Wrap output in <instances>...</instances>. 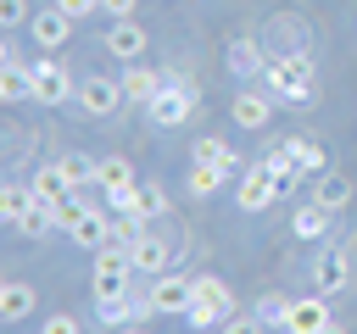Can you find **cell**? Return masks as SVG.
<instances>
[{
    "label": "cell",
    "mask_w": 357,
    "mask_h": 334,
    "mask_svg": "<svg viewBox=\"0 0 357 334\" xmlns=\"http://www.w3.org/2000/svg\"><path fill=\"white\" fill-rule=\"evenodd\" d=\"M312 278H318V295H340V289L351 284V250H346V245H329V250H318V262H312Z\"/></svg>",
    "instance_id": "9c48e42d"
},
{
    "label": "cell",
    "mask_w": 357,
    "mask_h": 334,
    "mask_svg": "<svg viewBox=\"0 0 357 334\" xmlns=\"http://www.w3.org/2000/svg\"><path fill=\"white\" fill-rule=\"evenodd\" d=\"M195 106H201V100H195V84L178 78V72H167V84L156 89V100L145 106V117H151L156 128H178V122L195 117Z\"/></svg>",
    "instance_id": "3957f363"
},
{
    "label": "cell",
    "mask_w": 357,
    "mask_h": 334,
    "mask_svg": "<svg viewBox=\"0 0 357 334\" xmlns=\"http://www.w3.org/2000/svg\"><path fill=\"white\" fill-rule=\"evenodd\" d=\"M312 200H318L324 212H340V206L351 200V178H346V173H318V189H312Z\"/></svg>",
    "instance_id": "d4e9b609"
},
{
    "label": "cell",
    "mask_w": 357,
    "mask_h": 334,
    "mask_svg": "<svg viewBox=\"0 0 357 334\" xmlns=\"http://www.w3.org/2000/svg\"><path fill=\"white\" fill-rule=\"evenodd\" d=\"M28 33H33V45H39V50H61V45L73 39V17H67V11H61V6L50 0L45 11H33Z\"/></svg>",
    "instance_id": "30bf717a"
},
{
    "label": "cell",
    "mask_w": 357,
    "mask_h": 334,
    "mask_svg": "<svg viewBox=\"0 0 357 334\" xmlns=\"http://www.w3.org/2000/svg\"><path fill=\"white\" fill-rule=\"evenodd\" d=\"M190 156H195V161H212V167H223V173H234V167H240V156H234V145H223L218 134H206V139H195V145H190Z\"/></svg>",
    "instance_id": "4316f807"
},
{
    "label": "cell",
    "mask_w": 357,
    "mask_h": 334,
    "mask_svg": "<svg viewBox=\"0 0 357 334\" xmlns=\"http://www.w3.org/2000/svg\"><path fill=\"white\" fill-rule=\"evenodd\" d=\"M28 184H33V195H39V200H61V195H73V178H67V167H61V161H45Z\"/></svg>",
    "instance_id": "603a6c76"
},
{
    "label": "cell",
    "mask_w": 357,
    "mask_h": 334,
    "mask_svg": "<svg viewBox=\"0 0 357 334\" xmlns=\"http://www.w3.org/2000/svg\"><path fill=\"white\" fill-rule=\"evenodd\" d=\"M273 95H262V89H240L234 100H229V117H234V128H245V134H257V128H268V117H273Z\"/></svg>",
    "instance_id": "8fae6325"
},
{
    "label": "cell",
    "mask_w": 357,
    "mask_h": 334,
    "mask_svg": "<svg viewBox=\"0 0 357 334\" xmlns=\"http://www.w3.org/2000/svg\"><path fill=\"white\" fill-rule=\"evenodd\" d=\"M56 6H61V11L73 17V22H78V17H95V11H100V0H56Z\"/></svg>",
    "instance_id": "8d00e7d4"
},
{
    "label": "cell",
    "mask_w": 357,
    "mask_h": 334,
    "mask_svg": "<svg viewBox=\"0 0 357 334\" xmlns=\"http://www.w3.org/2000/svg\"><path fill=\"white\" fill-rule=\"evenodd\" d=\"M223 184H229V173H223V167H212V161H195V167H190V195H195V200L218 195Z\"/></svg>",
    "instance_id": "f1b7e54d"
},
{
    "label": "cell",
    "mask_w": 357,
    "mask_h": 334,
    "mask_svg": "<svg viewBox=\"0 0 357 334\" xmlns=\"http://www.w3.org/2000/svg\"><path fill=\"white\" fill-rule=\"evenodd\" d=\"M262 167H268V173L279 178V195H290V189H296V184L307 178V173L296 167V156H290V145H284V139H279V145H273V150L262 156Z\"/></svg>",
    "instance_id": "44dd1931"
},
{
    "label": "cell",
    "mask_w": 357,
    "mask_h": 334,
    "mask_svg": "<svg viewBox=\"0 0 357 334\" xmlns=\"http://www.w3.org/2000/svg\"><path fill=\"white\" fill-rule=\"evenodd\" d=\"M39 195H33V184H6L0 189V217H6V228H17L22 217H28V206H33Z\"/></svg>",
    "instance_id": "484cf974"
},
{
    "label": "cell",
    "mask_w": 357,
    "mask_h": 334,
    "mask_svg": "<svg viewBox=\"0 0 357 334\" xmlns=\"http://www.w3.org/2000/svg\"><path fill=\"white\" fill-rule=\"evenodd\" d=\"M106 200H112V212H134V200H139V184H134V189H112Z\"/></svg>",
    "instance_id": "74e56055"
},
{
    "label": "cell",
    "mask_w": 357,
    "mask_h": 334,
    "mask_svg": "<svg viewBox=\"0 0 357 334\" xmlns=\"http://www.w3.org/2000/svg\"><path fill=\"white\" fill-rule=\"evenodd\" d=\"M162 84H167V72H151L145 61H123V95H128L134 106H151Z\"/></svg>",
    "instance_id": "2e32d148"
},
{
    "label": "cell",
    "mask_w": 357,
    "mask_h": 334,
    "mask_svg": "<svg viewBox=\"0 0 357 334\" xmlns=\"http://www.w3.org/2000/svg\"><path fill=\"white\" fill-rule=\"evenodd\" d=\"M17 234H22V239H45V234H56V200H33L28 217L17 223Z\"/></svg>",
    "instance_id": "83f0119b"
},
{
    "label": "cell",
    "mask_w": 357,
    "mask_h": 334,
    "mask_svg": "<svg viewBox=\"0 0 357 334\" xmlns=\"http://www.w3.org/2000/svg\"><path fill=\"white\" fill-rule=\"evenodd\" d=\"M95 189H134V167H128V156H100V167H95Z\"/></svg>",
    "instance_id": "cb8c5ba5"
},
{
    "label": "cell",
    "mask_w": 357,
    "mask_h": 334,
    "mask_svg": "<svg viewBox=\"0 0 357 334\" xmlns=\"http://www.w3.org/2000/svg\"><path fill=\"white\" fill-rule=\"evenodd\" d=\"M61 167H67V178H73V189H95V167H100V161H89V156H78V150H67V156H61Z\"/></svg>",
    "instance_id": "d6a6232c"
},
{
    "label": "cell",
    "mask_w": 357,
    "mask_h": 334,
    "mask_svg": "<svg viewBox=\"0 0 357 334\" xmlns=\"http://www.w3.org/2000/svg\"><path fill=\"white\" fill-rule=\"evenodd\" d=\"M167 212V189L162 184H139V200H134V217H145V223H156Z\"/></svg>",
    "instance_id": "f546056e"
},
{
    "label": "cell",
    "mask_w": 357,
    "mask_h": 334,
    "mask_svg": "<svg viewBox=\"0 0 357 334\" xmlns=\"http://www.w3.org/2000/svg\"><path fill=\"white\" fill-rule=\"evenodd\" d=\"M329 323V295H301V301H290V317H284V334H318Z\"/></svg>",
    "instance_id": "4fadbf2b"
},
{
    "label": "cell",
    "mask_w": 357,
    "mask_h": 334,
    "mask_svg": "<svg viewBox=\"0 0 357 334\" xmlns=\"http://www.w3.org/2000/svg\"><path fill=\"white\" fill-rule=\"evenodd\" d=\"M257 323H279L284 328V317H290V295H279V289H268V295H257Z\"/></svg>",
    "instance_id": "1f68e13d"
},
{
    "label": "cell",
    "mask_w": 357,
    "mask_h": 334,
    "mask_svg": "<svg viewBox=\"0 0 357 334\" xmlns=\"http://www.w3.org/2000/svg\"><path fill=\"white\" fill-rule=\"evenodd\" d=\"M33 306H39V295H33L28 278H6V284H0V317H6V323L33 317Z\"/></svg>",
    "instance_id": "e0dca14e"
},
{
    "label": "cell",
    "mask_w": 357,
    "mask_h": 334,
    "mask_svg": "<svg viewBox=\"0 0 357 334\" xmlns=\"http://www.w3.org/2000/svg\"><path fill=\"white\" fill-rule=\"evenodd\" d=\"M329 217H335V212H324L318 200H307V206H296V217H290V234H296V239H312V245H318V239L329 234Z\"/></svg>",
    "instance_id": "7402d4cb"
},
{
    "label": "cell",
    "mask_w": 357,
    "mask_h": 334,
    "mask_svg": "<svg viewBox=\"0 0 357 334\" xmlns=\"http://www.w3.org/2000/svg\"><path fill=\"white\" fill-rule=\"evenodd\" d=\"M134 6H139V0H100L106 17H134Z\"/></svg>",
    "instance_id": "f35d334b"
},
{
    "label": "cell",
    "mask_w": 357,
    "mask_h": 334,
    "mask_svg": "<svg viewBox=\"0 0 357 334\" xmlns=\"http://www.w3.org/2000/svg\"><path fill=\"white\" fill-rule=\"evenodd\" d=\"M145 301H151L156 312L184 317V312H190V301H195V278H184V273H173V267H167V273H156V278H151V295H145Z\"/></svg>",
    "instance_id": "52a82bcc"
},
{
    "label": "cell",
    "mask_w": 357,
    "mask_h": 334,
    "mask_svg": "<svg viewBox=\"0 0 357 334\" xmlns=\"http://www.w3.org/2000/svg\"><path fill=\"white\" fill-rule=\"evenodd\" d=\"M67 239H73L78 250H89V256H95L100 245H112V217H100V212L89 206V212H84V223H78V228H73Z\"/></svg>",
    "instance_id": "d6986e66"
},
{
    "label": "cell",
    "mask_w": 357,
    "mask_h": 334,
    "mask_svg": "<svg viewBox=\"0 0 357 334\" xmlns=\"http://www.w3.org/2000/svg\"><path fill=\"white\" fill-rule=\"evenodd\" d=\"M229 317H234V289H229V278L195 273V301H190L184 323H190V328H223Z\"/></svg>",
    "instance_id": "7a4b0ae2"
},
{
    "label": "cell",
    "mask_w": 357,
    "mask_h": 334,
    "mask_svg": "<svg viewBox=\"0 0 357 334\" xmlns=\"http://www.w3.org/2000/svg\"><path fill=\"white\" fill-rule=\"evenodd\" d=\"M0 100H6V106L33 100V72H28V61L11 56V50H6V67H0Z\"/></svg>",
    "instance_id": "9a60e30c"
},
{
    "label": "cell",
    "mask_w": 357,
    "mask_h": 334,
    "mask_svg": "<svg viewBox=\"0 0 357 334\" xmlns=\"http://www.w3.org/2000/svg\"><path fill=\"white\" fill-rule=\"evenodd\" d=\"M145 28L134 22V17H112V28H106V56H117V61H139L145 56Z\"/></svg>",
    "instance_id": "7c38bea8"
},
{
    "label": "cell",
    "mask_w": 357,
    "mask_h": 334,
    "mask_svg": "<svg viewBox=\"0 0 357 334\" xmlns=\"http://www.w3.org/2000/svg\"><path fill=\"white\" fill-rule=\"evenodd\" d=\"M223 334H268V323H257V312H251V317H240V312H234V317L223 323Z\"/></svg>",
    "instance_id": "e575fe53"
},
{
    "label": "cell",
    "mask_w": 357,
    "mask_h": 334,
    "mask_svg": "<svg viewBox=\"0 0 357 334\" xmlns=\"http://www.w3.org/2000/svg\"><path fill=\"white\" fill-rule=\"evenodd\" d=\"M84 212H89L84 195H61V200H56V234H73V228L84 223Z\"/></svg>",
    "instance_id": "4dcf8cb0"
},
{
    "label": "cell",
    "mask_w": 357,
    "mask_h": 334,
    "mask_svg": "<svg viewBox=\"0 0 357 334\" xmlns=\"http://www.w3.org/2000/svg\"><path fill=\"white\" fill-rule=\"evenodd\" d=\"M273 200H279V178H273L262 161H257V167H245V173H240V184H234V206H240V212H268Z\"/></svg>",
    "instance_id": "8992f818"
},
{
    "label": "cell",
    "mask_w": 357,
    "mask_h": 334,
    "mask_svg": "<svg viewBox=\"0 0 357 334\" xmlns=\"http://www.w3.org/2000/svg\"><path fill=\"white\" fill-rule=\"evenodd\" d=\"M117 334H145V328H139V323H134V328H117Z\"/></svg>",
    "instance_id": "60d3db41"
},
{
    "label": "cell",
    "mask_w": 357,
    "mask_h": 334,
    "mask_svg": "<svg viewBox=\"0 0 357 334\" xmlns=\"http://www.w3.org/2000/svg\"><path fill=\"white\" fill-rule=\"evenodd\" d=\"M28 72H33V100H39V106H61V100H73V95H78L73 72H67L56 56H39V61H28Z\"/></svg>",
    "instance_id": "5b68a950"
},
{
    "label": "cell",
    "mask_w": 357,
    "mask_h": 334,
    "mask_svg": "<svg viewBox=\"0 0 357 334\" xmlns=\"http://www.w3.org/2000/svg\"><path fill=\"white\" fill-rule=\"evenodd\" d=\"M229 72H240V78H262V72H268V56H262V45H257L251 33H240V39L229 45Z\"/></svg>",
    "instance_id": "ac0fdd59"
},
{
    "label": "cell",
    "mask_w": 357,
    "mask_h": 334,
    "mask_svg": "<svg viewBox=\"0 0 357 334\" xmlns=\"http://www.w3.org/2000/svg\"><path fill=\"white\" fill-rule=\"evenodd\" d=\"M318 334H346V323H335V317H329V323H324Z\"/></svg>",
    "instance_id": "ab89813d"
},
{
    "label": "cell",
    "mask_w": 357,
    "mask_h": 334,
    "mask_svg": "<svg viewBox=\"0 0 357 334\" xmlns=\"http://www.w3.org/2000/svg\"><path fill=\"white\" fill-rule=\"evenodd\" d=\"M73 100L84 106V117H117V106L128 95H123V78H84Z\"/></svg>",
    "instance_id": "ba28073f"
},
{
    "label": "cell",
    "mask_w": 357,
    "mask_h": 334,
    "mask_svg": "<svg viewBox=\"0 0 357 334\" xmlns=\"http://www.w3.org/2000/svg\"><path fill=\"white\" fill-rule=\"evenodd\" d=\"M128 278H139L134 250H128L123 239L100 245V250H95V295H117V289H128Z\"/></svg>",
    "instance_id": "277c9868"
},
{
    "label": "cell",
    "mask_w": 357,
    "mask_h": 334,
    "mask_svg": "<svg viewBox=\"0 0 357 334\" xmlns=\"http://www.w3.org/2000/svg\"><path fill=\"white\" fill-rule=\"evenodd\" d=\"M262 84H268V95H273L279 106H296V111L318 100V67H312L307 50H273Z\"/></svg>",
    "instance_id": "6da1fadb"
},
{
    "label": "cell",
    "mask_w": 357,
    "mask_h": 334,
    "mask_svg": "<svg viewBox=\"0 0 357 334\" xmlns=\"http://www.w3.org/2000/svg\"><path fill=\"white\" fill-rule=\"evenodd\" d=\"M128 250H134V267H139V278H156V273H167V267H173V245H167L162 234H139Z\"/></svg>",
    "instance_id": "5bb4252c"
},
{
    "label": "cell",
    "mask_w": 357,
    "mask_h": 334,
    "mask_svg": "<svg viewBox=\"0 0 357 334\" xmlns=\"http://www.w3.org/2000/svg\"><path fill=\"white\" fill-rule=\"evenodd\" d=\"M22 22H33V11H28V0H0V28L11 33V28H22Z\"/></svg>",
    "instance_id": "836d02e7"
},
{
    "label": "cell",
    "mask_w": 357,
    "mask_h": 334,
    "mask_svg": "<svg viewBox=\"0 0 357 334\" xmlns=\"http://www.w3.org/2000/svg\"><path fill=\"white\" fill-rule=\"evenodd\" d=\"M39 334H84V323H78V317H61V312H56V317H50V323H45Z\"/></svg>",
    "instance_id": "d590c367"
},
{
    "label": "cell",
    "mask_w": 357,
    "mask_h": 334,
    "mask_svg": "<svg viewBox=\"0 0 357 334\" xmlns=\"http://www.w3.org/2000/svg\"><path fill=\"white\" fill-rule=\"evenodd\" d=\"M284 145H290V156H296V167H301L307 178H318V173H329V156H324V145H318L312 134H290Z\"/></svg>",
    "instance_id": "ffe728a7"
}]
</instances>
